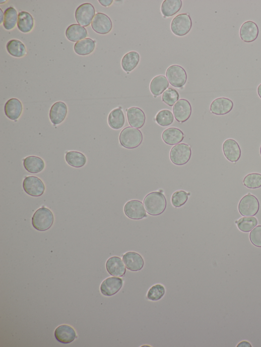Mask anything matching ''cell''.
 <instances>
[{"instance_id":"24","label":"cell","mask_w":261,"mask_h":347,"mask_svg":"<svg viewBox=\"0 0 261 347\" xmlns=\"http://www.w3.org/2000/svg\"><path fill=\"white\" fill-rule=\"evenodd\" d=\"M67 39L72 42H78L85 38L87 36L86 29L78 24H73L67 28L65 32Z\"/></svg>"},{"instance_id":"34","label":"cell","mask_w":261,"mask_h":347,"mask_svg":"<svg viewBox=\"0 0 261 347\" xmlns=\"http://www.w3.org/2000/svg\"><path fill=\"white\" fill-rule=\"evenodd\" d=\"M18 15L16 10L12 7L6 9L4 13L3 26L7 30L13 29L17 23Z\"/></svg>"},{"instance_id":"13","label":"cell","mask_w":261,"mask_h":347,"mask_svg":"<svg viewBox=\"0 0 261 347\" xmlns=\"http://www.w3.org/2000/svg\"><path fill=\"white\" fill-rule=\"evenodd\" d=\"M123 285V279L118 277H110L103 282L100 290L104 296H111L118 293Z\"/></svg>"},{"instance_id":"44","label":"cell","mask_w":261,"mask_h":347,"mask_svg":"<svg viewBox=\"0 0 261 347\" xmlns=\"http://www.w3.org/2000/svg\"><path fill=\"white\" fill-rule=\"evenodd\" d=\"M260 154H261V147H260Z\"/></svg>"},{"instance_id":"41","label":"cell","mask_w":261,"mask_h":347,"mask_svg":"<svg viewBox=\"0 0 261 347\" xmlns=\"http://www.w3.org/2000/svg\"><path fill=\"white\" fill-rule=\"evenodd\" d=\"M250 240L255 246L261 247V225L256 227L252 230Z\"/></svg>"},{"instance_id":"28","label":"cell","mask_w":261,"mask_h":347,"mask_svg":"<svg viewBox=\"0 0 261 347\" xmlns=\"http://www.w3.org/2000/svg\"><path fill=\"white\" fill-rule=\"evenodd\" d=\"M17 27L23 33L30 32L34 27V20L32 15L26 11H21L18 14Z\"/></svg>"},{"instance_id":"7","label":"cell","mask_w":261,"mask_h":347,"mask_svg":"<svg viewBox=\"0 0 261 347\" xmlns=\"http://www.w3.org/2000/svg\"><path fill=\"white\" fill-rule=\"evenodd\" d=\"M166 75L170 83L176 88H182L187 81V73L180 65H173L170 66L166 70Z\"/></svg>"},{"instance_id":"2","label":"cell","mask_w":261,"mask_h":347,"mask_svg":"<svg viewBox=\"0 0 261 347\" xmlns=\"http://www.w3.org/2000/svg\"><path fill=\"white\" fill-rule=\"evenodd\" d=\"M143 140L141 132L138 129L127 127L121 132L120 142L121 144L127 149H134L140 145Z\"/></svg>"},{"instance_id":"22","label":"cell","mask_w":261,"mask_h":347,"mask_svg":"<svg viewBox=\"0 0 261 347\" xmlns=\"http://www.w3.org/2000/svg\"><path fill=\"white\" fill-rule=\"evenodd\" d=\"M4 111L6 116L9 119L16 120L20 117L22 113V104L17 99H10L5 105Z\"/></svg>"},{"instance_id":"42","label":"cell","mask_w":261,"mask_h":347,"mask_svg":"<svg viewBox=\"0 0 261 347\" xmlns=\"http://www.w3.org/2000/svg\"><path fill=\"white\" fill-rule=\"evenodd\" d=\"M99 2L101 5L105 7L109 6L112 3H113V0H99Z\"/></svg>"},{"instance_id":"20","label":"cell","mask_w":261,"mask_h":347,"mask_svg":"<svg viewBox=\"0 0 261 347\" xmlns=\"http://www.w3.org/2000/svg\"><path fill=\"white\" fill-rule=\"evenodd\" d=\"M122 260L119 257L110 258L106 267L108 273L114 277H122L126 273V268Z\"/></svg>"},{"instance_id":"38","label":"cell","mask_w":261,"mask_h":347,"mask_svg":"<svg viewBox=\"0 0 261 347\" xmlns=\"http://www.w3.org/2000/svg\"><path fill=\"white\" fill-rule=\"evenodd\" d=\"M165 293L164 287L160 284H157L152 287L147 293L148 299L157 301L160 300Z\"/></svg>"},{"instance_id":"4","label":"cell","mask_w":261,"mask_h":347,"mask_svg":"<svg viewBox=\"0 0 261 347\" xmlns=\"http://www.w3.org/2000/svg\"><path fill=\"white\" fill-rule=\"evenodd\" d=\"M192 149L186 144H178L174 146L170 153L172 162L177 166H183L187 164L192 157Z\"/></svg>"},{"instance_id":"26","label":"cell","mask_w":261,"mask_h":347,"mask_svg":"<svg viewBox=\"0 0 261 347\" xmlns=\"http://www.w3.org/2000/svg\"><path fill=\"white\" fill-rule=\"evenodd\" d=\"M108 122L113 129L118 130L122 128L125 123V117L123 111L121 108L112 111L109 115Z\"/></svg>"},{"instance_id":"16","label":"cell","mask_w":261,"mask_h":347,"mask_svg":"<svg viewBox=\"0 0 261 347\" xmlns=\"http://www.w3.org/2000/svg\"><path fill=\"white\" fill-rule=\"evenodd\" d=\"M123 261L126 268L132 272L141 271L144 264L142 256L134 252L126 253L123 257Z\"/></svg>"},{"instance_id":"23","label":"cell","mask_w":261,"mask_h":347,"mask_svg":"<svg viewBox=\"0 0 261 347\" xmlns=\"http://www.w3.org/2000/svg\"><path fill=\"white\" fill-rule=\"evenodd\" d=\"M162 138L166 144L175 145L179 144L184 140V134L180 129L171 127L163 131Z\"/></svg>"},{"instance_id":"14","label":"cell","mask_w":261,"mask_h":347,"mask_svg":"<svg viewBox=\"0 0 261 347\" xmlns=\"http://www.w3.org/2000/svg\"><path fill=\"white\" fill-rule=\"evenodd\" d=\"M222 150L225 157L230 162L236 163L241 158V148L238 142L234 139L226 140L223 144Z\"/></svg>"},{"instance_id":"10","label":"cell","mask_w":261,"mask_h":347,"mask_svg":"<svg viewBox=\"0 0 261 347\" xmlns=\"http://www.w3.org/2000/svg\"><path fill=\"white\" fill-rule=\"evenodd\" d=\"M124 213L128 218L132 220H139L146 217L144 205L138 200L128 202L124 206Z\"/></svg>"},{"instance_id":"9","label":"cell","mask_w":261,"mask_h":347,"mask_svg":"<svg viewBox=\"0 0 261 347\" xmlns=\"http://www.w3.org/2000/svg\"><path fill=\"white\" fill-rule=\"evenodd\" d=\"M23 188L29 195L38 197L42 196L45 190L43 182L35 176H28L23 181Z\"/></svg>"},{"instance_id":"43","label":"cell","mask_w":261,"mask_h":347,"mask_svg":"<svg viewBox=\"0 0 261 347\" xmlns=\"http://www.w3.org/2000/svg\"><path fill=\"white\" fill-rule=\"evenodd\" d=\"M257 91L258 95L260 98L261 99V84L258 86Z\"/></svg>"},{"instance_id":"33","label":"cell","mask_w":261,"mask_h":347,"mask_svg":"<svg viewBox=\"0 0 261 347\" xmlns=\"http://www.w3.org/2000/svg\"><path fill=\"white\" fill-rule=\"evenodd\" d=\"M8 53L13 57L21 58L26 54L25 45L20 41L12 40L8 42L6 45Z\"/></svg>"},{"instance_id":"29","label":"cell","mask_w":261,"mask_h":347,"mask_svg":"<svg viewBox=\"0 0 261 347\" xmlns=\"http://www.w3.org/2000/svg\"><path fill=\"white\" fill-rule=\"evenodd\" d=\"M45 166L44 161L39 157L30 156L24 160V166L25 169L31 173L36 174L42 172Z\"/></svg>"},{"instance_id":"37","label":"cell","mask_w":261,"mask_h":347,"mask_svg":"<svg viewBox=\"0 0 261 347\" xmlns=\"http://www.w3.org/2000/svg\"><path fill=\"white\" fill-rule=\"evenodd\" d=\"M244 185L248 188L257 189L261 187V174L259 173H251L244 179Z\"/></svg>"},{"instance_id":"31","label":"cell","mask_w":261,"mask_h":347,"mask_svg":"<svg viewBox=\"0 0 261 347\" xmlns=\"http://www.w3.org/2000/svg\"><path fill=\"white\" fill-rule=\"evenodd\" d=\"M65 160L70 166L80 168L85 166L87 160L84 154L78 151H69L65 155Z\"/></svg>"},{"instance_id":"1","label":"cell","mask_w":261,"mask_h":347,"mask_svg":"<svg viewBox=\"0 0 261 347\" xmlns=\"http://www.w3.org/2000/svg\"><path fill=\"white\" fill-rule=\"evenodd\" d=\"M143 204L147 213L153 216H159L163 213L167 205L165 196L159 191L148 194L145 197Z\"/></svg>"},{"instance_id":"21","label":"cell","mask_w":261,"mask_h":347,"mask_svg":"<svg viewBox=\"0 0 261 347\" xmlns=\"http://www.w3.org/2000/svg\"><path fill=\"white\" fill-rule=\"evenodd\" d=\"M56 339L63 344H69L75 340L76 333L72 327L67 325L59 326L54 333Z\"/></svg>"},{"instance_id":"18","label":"cell","mask_w":261,"mask_h":347,"mask_svg":"<svg viewBox=\"0 0 261 347\" xmlns=\"http://www.w3.org/2000/svg\"><path fill=\"white\" fill-rule=\"evenodd\" d=\"M234 107V103L230 99L220 98L215 99L210 106V111L216 115L222 116L229 113Z\"/></svg>"},{"instance_id":"32","label":"cell","mask_w":261,"mask_h":347,"mask_svg":"<svg viewBox=\"0 0 261 347\" xmlns=\"http://www.w3.org/2000/svg\"><path fill=\"white\" fill-rule=\"evenodd\" d=\"M95 48V43L89 38L78 42L74 45V52L78 55L86 56L94 51Z\"/></svg>"},{"instance_id":"30","label":"cell","mask_w":261,"mask_h":347,"mask_svg":"<svg viewBox=\"0 0 261 347\" xmlns=\"http://www.w3.org/2000/svg\"><path fill=\"white\" fill-rule=\"evenodd\" d=\"M182 6L181 0H165L161 5V12L165 17H170L177 13Z\"/></svg>"},{"instance_id":"8","label":"cell","mask_w":261,"mask_h":347,"mask_svg":"<svg viewBox=\"0 0 261 347\" xmlns=\"http://www.w3.org/2000/svg\"><path fill=\"white\" fill-rule=\"evenodd\" d=\"M96 11L91 4L86 3L79 6L75 12V18L77 23L82 26L87 27L94 19Z\"/></svg>"},{"instance_id":"25","label":"cell","mask_w":261,"mask_h":347,"mask_svg":"<svg viewBox=\"0 0 261 347\" xmlns=\"http://www.w3.org/2000/svg\"><path fill=\"white\" fill-rule=\"evenodd\" d=\"M140 61L139 54L135 51L126 54L123 58L122 66L127 72L132 71L138 65Z\"/></svg>"},{"instance_id":"35","label":"cell","mask_w":261,"mask_h":347,"mask_svg":"<svg viewBox=\"0 0 261 347\" xmlns=\"http://www.w3.org/2000/svg\"><path fill=\"white\" fill-rule=\"evenodd\" d=\"M257 219L254 217L241 218L237 222L238 229L242 232L248 233L250 232L258 225Z\"/></svg>"},{"instance_id":"17","label":"cell","mask_w":261,"mask_h":347,"mask_svg":"<svg viewBox=\"0 0 261 347\" xmlns=\"http://www.w3.org/2000/svg\"><path fill=\"white\" fill-rule=\"evenodd\" d=\"M67 113L66 104L62 102L55 103L50 111V119L54 125L62 123L65 119Z\"/></svg>"},{"instance_id":"6","label":"cell","mask_w":261,"mask_h":347,"mask_svg":"<svg viewBox=\"0 0 261 347\" xmlns=\"http://www.w3.org/2000/svg\"><path fill=\"white\" fill-rule=\"evenodd\" d=\"M192 26V20L190 15L182 13L177 15L173 19L171 23V30L176 35L183 36L190 32Z\"/></svg>"},{"instance_id":"40","label":"cell","mask_w":261,"mask_h":347,"mask_svg":"<svg viewBox=\"0 0 261 347\" xmlns=\"http://www.w3.org/2000/svg\"><path fill=\"white\" fill-rule=\"evenodd\" d=\"M190 195L184 190L176 191L171 198L173 205L176 208L182 207L187 202Z\"/></svg>"},{"instance_id":"12","label":"cell","mask_w":261,"mask_h":347,"mask_svg":"<svg viewBox=\"0 0 261 347\" xmlns=\"http://www.w3.org/2000/svg\"><path fill=\"white\" fill-rule=\"evenodd\" d=\"M91 27L97 33L106 34L109 33L113 28V23L106 14L98 13L93 19Z\"/></svg>"},{"instance_id":"11","label":"cell","mask_w":261,"mask_h":347,"mask_svg":"<svg viewBox=\"0 0 261 347\" xmlns=\"http://www.w3.org/2000/svg\"><path fill=\"white\" fill-rule=\"evenodd\" d=\"M173 110L175 119L181 123L188 121L192 113L190 103L185 99L179 100L174 105Z\"/></svg>"},{"instance_id":"19","label":"cell","mask_w":261,"mask_h":347,"mask_svg":"<svg viewBox=\"0 0 261 347\" xmlns=\"http://www.w3.org/2000/svg\"><path fill=\"white\" fill-rule=\"evenodd\" d=\"M127 118L130 126L137 129L142 128L145 122V115L140 108L132 107L127 112Z\"/></svg>"},{"instance_id":"15","label":"cell","mask_w":261,"mask_h":347,"mask_svg":"<svg viewBox=\"0 0 261 347\" xmlns=\"http://www.w3.org/2000/svg\"><path fill=\"white\" fill-rule=\"evenodd\" d=\"M259 30L258 25L253 21H248L241 26L240 36L242 41L247 43L255 41L258 37Z\"/></svg>"},{"instance_id":"36","label":"cell","mask_w":261,"mask_h":347,"mask_svg":"<svg viewBox=\"0 0 261 347\" xmlns=\"http://www.w3.org/2000/svg\"><path fill=\"white\" fill-rule=\"evenodd\" d=\"M156 121L161 126H169L174 121V115L170 111L163 110L160 111L156 115Z\"/></svg>"},{"instance_id":"39","label":"cell","mask_w":261,"mask_h":347,"mask_svg":"<svg viewBox=\"0 0 261 347\" xmlns=\"http://www.w3.org/2000/svg\"><path fill=\"white\" fill-rule=\"evenodd\" d=\"M179 94L176 90L169 88L163 92L162 101L167 105L173 107L179 101Z\"/></svg>"},{"instance_id":"27","label":"cell","mask_w":261,"mask_h":347,"mask_svg":"<svg viewBox=\"0 0 261 347\" xmlns=\"http://www.w3.org/2000/svg\"><path fill=\"white\" fill-rule=\"evenodd\" d=\"M169 87V82L165 76L159 75L155 77L150 84V91L155 96L160 95Z\"/></svg>"},{"instance_id":"3","label":"cell","mask_w":261,"mask_h":347,"mask_svg":"<svg viewBox=\"0 0 261 347\" xmlns=\"http://www.w3.org/2000/svg\"><path fill=\"white\" fill-rule=\"evenodd\" d=\"M53 222V214L50 209L46 207L37 209L32 218L33 227L40 231L49 230L52 227Z\"/></svg>"},{"instance_id":"5","label":"cell","mask_w":261,"mask_h":347,"mask_svg":"<svg viewBox=\"0 0 261 347\" xmlns=\"http://www.w3.org/2000/svg\"><path fill=\"white\" fill-rule=\"evenodd\" d=\"M258 199L254 195L249 194L242 198L238 205L239 213L245 217H254L259 210Z\"/></svg>"}]
</instances>
